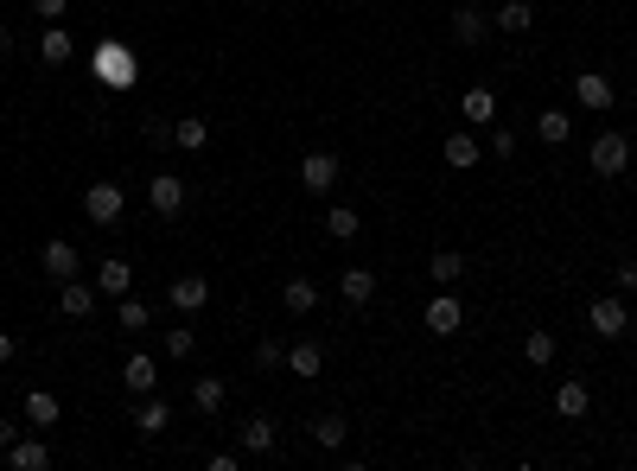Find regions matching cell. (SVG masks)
Listing matches in <instances>:
<instances>
[{"mask_svg": "<svg viewBox=\"0 0 637 471\" xmlns=\"http://www.w3.org/2000/svg\"><path fill=\"white\" fill-rule=\"evenodd\" d=\"M421 325L434 331V338H453V331L466 325V306H459L453 293H440V300H427V312H421Z\"/></svg>", "mask_w": 637, "mask_h": 471, "instance_id": "9c48e42d", "label": "cell"}, {"mask_svg": "<svg viewBox=\"0 0 637 471\" xmlns=\"http://www.w3.org/2000/svg\"><path fill=\"white\" fill-rule=\"evenodd\" d=\"M192 351H198V338H192V331H185V325H166V357H172V363H185Z\"/></svg>", "mask_w": 637, "mask_h": 471, "instance_id": "e575fe53", "label": "cell"}, {"mask_svg": "<svg viewBox=\"0 0 637 471\" xmlns=\"http://www.w3.org/2000/svg\"><path fill=\"white\" fill-rule=\"evenodd\" d=\"M440 153H446V166H453V172H472L478 160H485V147H478L466 128H459V134H446V147H440Z\"/></svg>", "mask_w": 637, "mask_h": 471, "instance_id": "44dd1931", "label": "cell"}, {"mask_svg": "<svg viewBox=\"0 0 637 471\" xmlns=\"http://www.w3.org/2000/svg\"><path fill=\"white\" fill-rule=\"evenodd\" d=\"M587 166L599 172V179H618V172L631 166V134H618V128L593 134V147H587Z\"/></svg>", "mask_w": 637, "mask_h": 471, "instance_id": "3957f363", "label": "cell"}, {"mask_svg": "<svg viewBox=\"0 0 637 471\" xmlns=\"http://www.w3.org/2000/svg\"><path fill=\"white\" fill-rule=\"evenodd\" d=\"M223 401H230V389H223V376H198V382H192V408H198V414H217Z\"/></svg>", "mask_w": 637, "mask_h": 471, "instance_id": "f1b7e54d", "label": "cell"}, {"mask_svg": "<svg viewBox=\"0 0 637 471\" xmlns=\"http://www.w3.org/2000/svg\"><path fill=\"white\" fill-rule=\"evenodd\" d=\"M204 141H211V121H204V115H179V121H172V147L198 153Z\"/></svg>", "mask_w": 637, "mask_h": 471, "instance_id": "4316f807", "label": "cell"}, {"mask_svg": "<svg viewBox=\"0 0 637 471\" xmlns=\"http://www.w3.org/2000/svg\"><path fill=\"white\" fill-rule=\"evenodd\" d=\"M536 134H542L548 147H561L567 134H574V115H567V109H542V115H536Z\"/></svg>", "mask_w": 637, "mask_h": 471, "instance_id": "4dcf8cb0", "label": "cell"}, {"mask_svg": "<svg viewBox=\"0 0 637 471\" xmlns=\"http://www.w3.org/2000/svg\"><path fill=\"white\" fill-rule=\"evenodd\" d=\"M574 102L593 109V115H606L618 102V90H612V77H599V71H574Z\"/></svg>", "mask_w": 637, "mask_h": 471, "instance_id": "52a82bcc", "label": "cell"}, {"mask_svg": "<svg viewBox=\"0 0 637 471\" xmlns=\"http://www.w3.org/2000/svg\"><path fill=\"white\" fill-rule=\"evenodd\" d=\"M357 230H364V217H357L351 204H332V211H325V236H332V242H351Z\"/></svg>", "mask_w": 637, "mask_h": 471, "instance_id": "f546056e", "label": "cell"}, {"mask_svg": "<svg viewBox=\"0 0 637 471\" xmlns=\"http://www.w3.org/2000/svg\"><path fill=\"white\" fill-rule=\"evenodd\" d=\"M83 217H90L96 230H122V217H128V191L115 185V179H96L90 191H83Z\"/></svg>", "mask_w": 637, "mask_h": 471, "instance_id": "7a4b0ae2", "label": "cell"}, {"mask_svg": "<svg viewBox=\"0 0 637 471\" xmlns=\"http://www.w3.org/2000/svg\"><path fill=\"white\" fill-rule=\"evenodd\" d=\"M281 306H287V319H306V312H319V281H313V274H294V281L281 287Z\"/></svg>", "mask_w": 637, "mask_h": 471, "instance_id": "7c38bea8", "label": "cell"}, {"mask_svg": "<svg viewBox=\"0 0 637 471\" xmlns=\"http://www.w3.org/2000/svg\"><path fill=\"white\" fill-rule=\"evenodd\" d=\"M166 427H172V408L153 401V395H141V408H134V433H141V440H160Z\"/></svg>", "mask_w": 637, "mask_h": 471, "instance_id": "2e32d148", "label": "cell"}, {"mask_svg": "<svg viewBox=\"0 0 637 471\" xmlns=\"http://www.w3.org/2000/svg\"><path fill=\"white\" fill-rule=\"evenodd\" d=\"M313 446H325V452H338L344 440H351V421H344V414H313Z\"/></svg>", "mask_w": 637, "mask_h": 471, "instance_id": "7402d4cb", "label": "cell"}, {"mask_svg": "<svg viewBox=\"0 0 637 471\" xmlns=\"http://www.w3.org/2000/svg\"><path fill=\"white\" fill-rule=\"evenodd\" d=\"M236 446L255 452V459H262V452H274V421H268V414H249V421L236 427Z\"/></svg>", "mask_w": 637, "mask_h": 471, "instance_id": "ac0fdd59", "label": "cell"}, {"mask_svg": "<svg viewBox=\"0 0 637 471\" xmlns=\"http://www.w3.org/2000/svg\"><path fill=\"white\" fill-rule=\"evenodd\" d=\"M64 7H71V0H32V13H39V20H51V26L64 20Z\"/></svg>", "mask_w": 637, "mask_h": 471, "instance_id": "74e56055", "label": "cell"}, {"mask_svg": "<svg viewBox=\"0 0 637 471\" xmlns=\"http://www.w3.org/2000/svg\"><path fill=\"white\" fill-rule=\"evenodd\" d=\"M211 471H243V452H211Z\"/></svg>", "mask_w": 637, "mask_h": 471, "instance_id": "60d3db41", "label": "cell"}, {"mask_svg": "<svg viewBox=\"0 0 637 471\" xmlns=\"http://www.w3.org/2000/svg\"><path fill=\"white\" fill-rule=\"evenodd\" d=\"M0 459H7L13 471H45V465H51V446H45V440H13Z\"/></svg>", "mask_w": 637, "mask_h": 471, "instance_id": "ffe728a7", "label": "cell"}, {"mask_svg": "<svg viewBox=\"0 0 637 471\" xmlns=\"http://www.w3.org/2000/svg\"><path fill=\"white\" fill-rule=\"evenodd\" d=\"M71 51H77L71 32H64V26H45V39H39V58H45V64H71Z\"/></svg>", "mask_w": 637, "mask_h": 471, "instance_id": "836d02e7", "label": "cell"}, {"mask_svg": "<svg viewBox=\"0 0 637 471\" xmlns=\"http://www.w3.org/2000/svg\"><path fill=\"white\" fill-rule=\"evenodd\" d=\"M587 325H593V338H606V344L631 338V306H625V293H606V300H593V306H587Z\"/></svg>", "mask_w": 637, "mask_h": 471, "instance_id": "277c9868", "label": "cell"}, {"mask_svg": "<svg viewBox=\"0 0 637 471\" xmlns=\"http://www.w3.org/2000/svg\"><path fill=\"white\" fill-rule=\"evenodd\" d=\"M319 363H325V344H319V338L287 344V370H294V376H319Z\"/></svg>", "mask_w": 637, "mask_h": 471, "instance_id": "484cf974", "label": "cell"}, {"mask_svg": "<svg viewBox=\"0 0 637 471\" xmlns=\"http://www.w3.org/2000/svg\"><path fill=\"white\" fill-rule=\"evenodd\" d=\"M0 363H13V331H0Z\"/></svg>", "mask_w": 637, "mask_h": 471, "instance_id": "ee69618b", "label": "cell"}, {"mask_svg": "<svg viewBox=\"0 0 637 471\" xmlns=\"http://www.w3.org/2000/svg\"><path fill=\"white\" fill-rule=\"evenodd\" d=\"M459 274H466V255H459V249H434V255H427V281L453 287Z\"/></svg>", "mask_w": 637, "mask_h": 471, "instance_id": "83f0119b", "label": "cell"}, {"mask_svg": "<svg viewBox=\"0 0 637 471\" xmlns=\"http://www.w3.org/2000/svg\"><path fill=\"white\" fill-rule=\"evenodd\" d=\"M96 300H102L96 281H58V312H64V319H90Z\"/></svg>", "mask_w": 637, "mask_h": 471, "instance_id": "30bf717a", "label": "cell"}, {"mask_svg": "<svg viewBox=\"0 0 637 471\" xmlns=\"http://www.w3.org/2000/svg\"><path fill=\"white\" fill-rule=\"evenodd\" d=\"M491 26H497V32H510V39H523V32L536 26V7H529V0H504V7L491 13Z\"/></svg>", "mask_w": 637, "mask_h": 471, "instance_id": "e0dca14e", "label": "cell"}, {"mask_svg": "<svg viewBox=\"0 0 637 471\" xmlns=\"http://www.w3.org/2000/svg\"><path fill=\"white\" fill-rule=\"evenodd\" d=\"M555 408L567 414V421H587V414H593V389H587V382H561V389H555Z\"/></svg>", "mask_w": 637, "mask_h": 471, "instance_id": "d6986e66", "label": "cell"}, {"mask_svg": "<svg viewBox=\"0 0 637 471\" xmlns=\"http://www.w3.org/2000/svg\"><path fill=\"white\" fill-rule=\"evenodd\" d=\"M281 363H287V344H281V338H262V344H255V370H281Z\"/></svg>", "mask_w": 637, "mask_h": 471, "instance_id": "d590c367", "label": "cell"}, {"mask_svg": "<svg viewBox=\"0 0 637 471\" xmlns=\"http://www.w3.org/2000/svg\"><path fill=\"white\" fill-rule=\"evenodd\" d=\"M338 153H325V147H313V153H306V160H300V191H306V198H325V191H338Z\"/></svg>", "mask_w": 637, "mask_h": 471, "instance_id": "5b68a950", "label": "cell"}, {"mask_svg": "<svg viewBox=\"0 0 637 471\" xmlns=\"http://www.w3.org/2000/svg\"><path fill=\"white\" fill-rule=\"evenodd\" d=\"M204 300H211V281H204V274H172L166 281V306L172 312H198Z\"/></svg>", "mask_w": 637, "mask_h": 471, "instance_id": "ba28073f", "label": "cell"}, {"mask_svg": "<svg viewBox=\"0 0 637 471\" xmlns=\"http://www.w3.org/2000/svg\"><path fill=\"white\" fill-rule=\"evenodd\" d=\"M13 45H20V39H13V26H0V58H7Z\"/></svg>", "mask_w": 637, "mask_h": 471, "instance_id": "7bdbcfd3", "label": "cell"}, {"mask_svg": "<svg viewBox=\"0 0 637 471\" xmlns=\"http://www.w3.org/2000/svg\"><path fill=\"white\" fill-rule=\"evenodd\" d=\"M39 261H45V274H51V281H77V268H83V255H77L64 236H51L45 249H39Z\"/></svg>", "mask_w": 637, "mask_h": 471, "instance_id": "8fae6325", "label": "cell"}, {"mask_svg": "<svg viewBox=\"0 0 637 471\" xmlns=\"http://www.w3.org/2000/svg\"><path fill=\"white\" fill-rule=\"evenodd\" d=\"M491 153H497V160H510V153H516V134H510V128H491Z\"/></svg>", "mask_w": 637, "mask_h": 471, "instance_id": "f35d334b", "label": "cell"}, {"mask_svg": "<svg viewBox=\"0 0 637 471\" xmlns=\"http://www.w3.org/2000/svg\"><path fill=\"white\" fill-rule=\"evenodd\" d=\"M13 440H20V427H13V421H7V414H0V452H7Z\"/></svg>", "mask_w": 637, "mask_h": 471, "instance_id": "b9f144b4", "label": "cell"}, {"mask_svg": "<svg viewBox=\"0 0 637 471\" xmlns=\"http://www.w3.org/2000/svg\"><path fill=\"white\" fill-rule=\"evenodd\" d=\"M185 198H192V191H185L179 172H153V179H147V204H153V211H160L166 223L185 211Z\"/></svg>", "mask_w": 637, "mask_h": 471, "instance_id": "8992f818", "label": "cell"}, {"mask_svg": "<svg viewBox=\"0 0 637 471\" xmlns=\"http://www.w3.org/2000/svg\"><path fill=\"white\" fill-rule=\"evenodd\" d=\"M459 115H466V121H491L497 115V96L485 90V83H472V90L459 96Z\"/></svg>", "mask_w": 637, "mask_h": 471, "instance_id": "1f68e13d", "label": "cell"}, {"mask_svg": "<svg viewBox=\"0 0 637 471\" xmlns=\"http://www.w3.org/2000/svg\"><path fill=\"white\" fill-rule=\"evenodd\" d=\"M338 293H344L351 306H370V300H376V274H370V268H344V274H338Z\"/></svg>", "mask_w": 637, "mask_h": 471, "instance_id": "cb8c5ba5", "label": "cell"}, {"mask_svg": "<svg viewBox=\"0 0 637 471\" xmlns=\"http://www.w3.org/2000/svg\"><path fill=\"white\" fill-rule=\"evenodd\" d=\"M58 421H64L58 395H51V389H32V395H26V427H58Z\"/></svg>", "mask_w": 637, "mask_h": 471, "instance_id": "d4e9b609", "label": "cell"}, {"mask_svg": "<svg viewBox=\"0 0 637 471\" xmlns=\"http://www.w3.org/2000/svg\"><path fill=\"white\" fill-rule=\"evenodd\" d=\"M128 287H134V268H128L122 255H109V261L96 268V293H102V300H122Z\"/></svg>", "mask_w": 637, "mask_h": 471, "instance_id": "9a60e30c", "label": "cell"}, {"mask_svg": "<svg viewBox=\"0 0 637 471\" xmlns=\"http://www.w3.org/2000/svg\"><path fill=\"white\" fill-rule=\"evenodd\" d=\"M122 389H128V395H153V389H160V363H153L147 351H134V357L122 363Z\"/></svg>", "mask_w": 637, "mask_h": 471, "instance_id": "4fadbf2b", "label": "cell"}, {"mask_svg": "<svg viewBox=\"0 0 637 471\" xmlns=\"http://www.w3.org/2000/svg\"><path fill=\"white\" fill-rule=\"evenodd\" d=\"M141 134H147V147H172V121H166V115H147Z\"/></svg>", "mask_w": 637, "mask_h": 471, "instance_id": "8d00e7d4", "label": "cell"}, {"mask_svg": "<svg viewBox=\"0 0 637 471\" xmlns=\"http://www.w3.org/2000/svg\"><path fill=\"white\" fill-rule=\"evenodd\" d=\"M115 325H122V331H147V325H153L147 300H134V293H122V300H115Z\"/></svg>", "mask_w": 637, "mask_h": 471, "instance_id": "d6a6232c", "label": "cell"}, {"mask_svg": "<svg viewBox=\"0 0 637 471\" xmlns=\"http://www.w3.org/2000/svg\"><path fill=\"white\" fill-rule=\"evenodd\" d=\"M523 363H529V370H548V363H555V331L529 325L523 331Z\"/></svg>", "mask_w": 637, "mask_h": 471, "instance_id": "603a6c76", "label": "cell"}, {"mask_svg": "<svg viewBox=\"0 0 637 471\" xmlns=\"http://www.w3.org/2000/svg\"><path fill=\"white\" fill-rule=\"evenodd\" d=\"M90 71H96V83H109V90H134V83H141V64H134V51L122 39H102Z\"/></svg>", "mask_w": 637, "mask_h": 471, "instance_id": "6da1fadb", "label": "cell"}, {"mask_svg": "<svg viewBox=\"0 0 637 471\" xmlns=\"http://www.w3.org/2000/svg\"><path fill=\"white\" fill-rule=\"evenodd\" d=\"M491 32H497V26H491V13H478V7H459V13H453V39H459V45H472V51H478V45L491 39Z\"/></svg>", "mask_w": 637, "mask_h": 471, "instance_id": "5bb4252c", "label": "cell"}, {"mask_svg": "<svg viewBox=\"0 0 637 471\" xmlns=\"http://www.w3.org/2000/svg\"><path fill=\"white\" fill-rule=\"evenodd\" d=\"M612 281H618V293H637V261H618Z\"/></svg>", "mask_w": 637, "mask_h": 471, "instance_id": "ab89813d", "label": "cell"}]
</instances>
